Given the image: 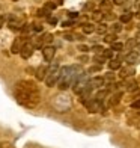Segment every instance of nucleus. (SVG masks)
I'll return each instance as SVG.
<instances>
[{
	"instance_id": "obj_19",
	"label": "nucleus",
	"mask_w": 140,
	"mask_h": 148,
	"mask_svg": "<svg viewBox=\"0 0 140 148\" xmlns=\"http://www.w3.org/2000/svg\"><path fill=\"white\" fill-rule=\"evenodd\" d=\"M104 42H110V44H113V42H116V33H107V35H104Z\"/></svg>"
},
{
	"instance_id": "obj_10",
	"label": "nucleus",
	"mask_w": 140,
	"mask_h": 148,
	"mask_svg": "<svg viewBox=\"0 0 140 148\" xmlns=\"http://www.w3.org/2000/svg\"><path fill=\"white\" fill-rule=\"evenodd\" d=\"M89 85L92 86V88H103V86L105 85V79L104 77H92L89 80Z\"/></svg>"
},
{
	"instance_id": "obj_8",
	"label": "nucleus",
	"mask_w": 140,
	"mask_h": 148,
	"mask_svg": "<svg viewBox=\"0 0 140 148\" xmlns=\"http://www.w3.org/2000/svg\"><path fill=\"white\" fill-rule=\"evenodd\" d=\"M125 60H126V64H130V65L140 64V53H139L137 50H134V51H130L128 55H126Z\"/></svg>"
},
{
	"instance_id": "obj_32",
	"label": "nucleus",
	"mask_w": 140,
	"mask_h": 148,
	"mask_svg": "<svg viewBox=\"0 0 140 148\" xmlns=\"http://www.w3.org/2000/svg\"><path fill=\"white\" fill-rule=\"evenodd\" d=\"M47 20H48V23H51V24H56V23H57V20H56L54 17H51V15L47 18Z\"/></svg>"
},
{
	"instance_id": "obj_23",
	"label": "nucleus",
	"mask_w": 140,
	"mask_h": 148,
	"mask_svg": "<svg viewBox=\"0 0 140 148\" xmlns=\"http://www.w3.org/2000/svg\"><path fill=\"white\" fill-rule=\"evenodd\" d=\"M131 18H133V14H131V12H125V14L121 15V23H130Z\"/></svg>"
},
{
	"instance_id": "obj_40",
	"label": "nucleus",
	"mask_w": 140,
	"mask_h": 148,
	"mask_svg": "<svg viewBox=\"0 0 140 148\" xmlns=\"http://www.w3.org/2000/svg\"><path fill=\"white\" fill-rule=\"evenodd\" d=\"M136 50L140 53V42H137V45H136Z\"/></svg>"
},
{
	"instance_id": "obj_27",
	"label": "nucleus",
	"mask_w": 140,
	"mask_h": 148,
	"mask_svg": "<svg viewBox=\"0 0 140 148\" xmlns=\"http://www.w3.org/2000/svg\"><path fill=\"white\" fill-rule=\"evenodd\" d=\"M84 11H95V5H93V2H89V3H86L84 5Z\"/></svg>"
},
{
	"instance_id": "obj_34",
	"label": "nucleus",
	"mask_w": 140,
	"mask_h": 148,
	"mask_svg": "<svg viewBox=\"0 0 140 148\" xmlns=\"http://www.w3.org/2000/svg\"><path fill=\"white\" fill-rule=\"evenodd\" d=\"M125 2H130V0H113V3H116V5H124Z\"/></svg>"
},
{
	"instance_id": "obj_43",
	"label": "nucleus",
	"mask_w": 140,
	"mask_h": 148,
	"mask_svg": "<svg viewBox=\"0 0 140 148\" xmlns=\"http://www.w3.org/2000/svg\"><path fill=\"white\" fill-rule=\"evenodd\" d=\"M14 2H17V0H14Z\"/></svg>"
},
{
	"instance_id": "obj_7",
	"label": "nucleus",
	"mask_w": 140,
	"mask_h": 148,
	"mask_svg": "<svg viewBox=\"0 0 140 148\" xmlns=\"http://www.w3.org/2000/svg\"><path fill=\"white\" fill-rule=\"evenodd\" d=\"M54 53H56V49L51 45H44L42 47V56L47 62H51L53 58H54Z\"/></svg>"
},
{
	"instance_id": "obj_28",
	"label": "nucleus",
	"mask_w": 140,
	"mask_h": 148,
	"mask_svg": "<svg viewBox=\"0 0 140 148\" xmlns=\"http://www.w3.org/2000/svg\"><path fill=\"white\" fill-rule=\"evenodd\" d=\"M44 8H45V9H48V11H53V9H56V3H53V2H47Z\"/></svg>"
},
{
	"instance_id": "obj_13",
	"label": "nucleus",
	"mask_w": 140,
	"mask_h": 148,
	"mask_svg": "<svg viewBox=\"0 0 140 148\" xmlns=\"http://www.w3.org/2000/svg\"><path fill=\"white\" fill-rule=\"evenodd\" d=\"M109 68H110V70H121V68H122L121 59H119V58H113V59H110Z\"/></svg>"
},
{
	"instance_id": "obj_25",
	"label": "nucleus",
	"mask_w": 140,
	"mask_h": 148,
	"mask_svg": "<svg viewBox=\"0 0 140 148\" xmlns=\"http://www.w3.org/2000/svg\"><path fill=\"white\" fill-rule=\"evenodd\" d=\"M111 30H113V33L121 32V30H122V23H121V21H119V23H113V24H111Z\"/></svg>"
},
{
	"instance_id": "obj_11",
	"label": "nucleus",
	"mask_w": 140,
	"mask_h": 148,
	"mask_svg": "<svg viewBox=\"0 0 140 148\" xmlns=\"http://www.w3.org/2000/svg\"><path fill=\"white\" fill-rule=\"evenodd\" d=\"M133 74H134V68H131V66H125V68L119 70V77L121 79H128Z\"/></svg>"
},
{
	"instance_id": "obj_42",
	"label": "nucleus",
	"mask_w": 140,
	"mask_h": 148,
	"mask_svg": "<svg viewBox=\"0 0 140 148\" xmlns=\"http://www.w3.org/2000/svg\"><path fill=\"white\" fill-rule=\"evenodd\" d=\"M139 29H140V24H139Z\"/></svg>"
},
{
	"instance_id": "obj_39",
	"label": "nucleus",
	"mask_w": 140,
	"mask_h": 148,
	"mask_svg": "<svg viewBox=\"0 0 140 148\" xmlns=\"http://www.w3.org/2000/svg\"><path fill=\"white\" fill-rule=\"evenodd\" d=\"M54 3H56V5H62L63 0H54Z\"/></svg>"
},
{
	"instance_id": "obj_30",
	"label": "nucleus",
	"mask_w": 140,
	"mask_h": 148,
	"mask_svg": "<svg viewBox=\"0 0 140 148\" xmlns=\"http://www.w3.org/2000/svg\"><path fill=\"white\" fill-rule=\"evenodd\" d=\"M131 107H133V109H140V98H137L136 101H133Z\"/></svg>"
},
{
	"instance_id": "obj_9",
	"label": "nucleus",
	"mask_w": 140,
	"mask_h": 148,
	"mask_svg": "<svg viewBox=\"0 0 140 148\" xmlns=\"http://www.w3.org/2000/svg\"><path fill=\"white\" fill-rule=\"evenodd\" d=\"M86 107L89 109V112H98V110H101L103 109V103L101 101H98V100H90V101H88L84 104Z\"/></svg>"
},
{
	"instance_id": "obj_38",
	"label": "nucleus",
	"mask_w": 140,
	"mask_h": 148,
	"mask_svg": "<svg viewBox=\"0 0 140 148\" xmlns=\"http://www.w3.org/2000/svg\"><path fill=\"white\" fill-rule=\"evenodd\" d=\"M69 17H71V18H75L77 14H75V12H69Z\"/></svg>"
},
{
	"instance_id": "obj_14",
	"label": "nucleus",
	"mask_w": 140,
	"mask_h": 148,
	"mask_svg": "<svg viewBox=\"0 0 140 148\" xmlns=\"http://www.w3.org/2000/svg\"><path fill=\"white\" fill-rule=\"evenodd\" d=\"M125 89L126 91H136L137 89V82L133 80L131 77H128V80L125 82Z\"/></svg>"
},
{
	"instance_id": "obj_6",
	"label": "nucleus",
	"mask_w": 140,
	"mask_h": 148,
	"mask_svg": "<svg viewBox=\"0 0 140 148\" xmlns=\"http://www.w3.org/2000/svg\"><path fill=\"white\" fill-rule=\"evenodd\" d=\"M17 88H21V89H26V91H32V92H38V86L35 82L32 80H21V82L17 83Z\"/></svg>"
},
{
	"instance_id": "obj_20",
	"label": "nucleus",
	"mask_w": 140,
	"mask_h": 148,
	"mask_svg": "<svg viewBox=\"0 0 140 148\" xmlns=\"http://www.w3.org/2000/svg\"><path fill=\"white\" fill-rule=\"evenodd\" d=\"M121 95H122L121 92L115 94V95H113V97L109 100V106H115V104H118V103H119V100H121Z\"/></svg>"
},
{
	"instance_id": "obj_22",
	"label": "nucleus",
	"mask_w": 140,
	"mask_h": 148,
	"mask_svg": "<svg viewBox=\"0 0 140 148\" xmlns=\"http://www.w3.org/2000/svg\"><path fill=\"white\" fill-rule=\"evenodd\" d=\"M41 41H42L44 45H45V44H50V42L53 41V35H51V33H45V35L41 36Z\"/></svg>"
},
{
	"instance_id": "obj_35",
	"label": "nucleus",
	"mask_w": 140,
	"mask_h": 148,
	"mask_svg": "<svg viewBox=\"0 0 140 148\" xmlns=\"http://www.w3.org/2000/svg\"><path fill=\"white\" fill-rule=\"evenodd\" d=\"M5 21H6V17H3V15H0V29H2V26L5 24Z\"/></svg>"
},
{
	"instance_id": "obj_1",
	"label": "nucleus",
	"mask_w": 140,
	"mask_h": 148,
	"mask_svg": "<svg viewBox=\"0 0 140 148\" xmlns=\"http://www.w3.org/2000/svg\"><path fill=\"white\" fill-rule=\"evenodd\" d=\"M83 74L82 68L78 65H72V66H62L60 74H59V80H57V86L59 89H68L69 86L75 82V80Z\"/></svg>"
},
{
	"instance_id": "obj_18",
	"label": "nucleus",
	"mask_w": 140,
	"mask_h": 148,
	"mask_svg": "<svg viewBox=\"0 0 140 148\" xmlns=\"http://www.w3.org/2000/svg\"><path fill=\"white\" fill-rule=\"evenodd\" d=\"M107 97H109V91H107V89H101V91L97 94V97H95V98L98 100V101H101V103H103Z\"/></svg>"
},
{
	"instance_id": "obj_29",
	"label": "nucleus",
	"mask_w": 140,
	"mask_h": 148,
	"mask_svg": "<svg viewBox=\"0 0 140 148\" xmlns=\"http://www.w3.org/2000/svg\"><path fill=\"white\" fill-rule=\"evenodd\" d=\"M104 20H115V15L111 14V12H104Z\"/></svg>"
},
{
	"instance_id": "obj_2",
	"label": "nucleus",
	"mask_w": 140,
	"mask_h": 148,
	"mask_svg": "<svg viewBox=\"0 0 140 148\" xmlns=\"http://www.w3.org/2000/svg\"><path fill=\"white\" fill-rule=\"evenodd\" d=\"M15 98L20 104L26 107H35L39 103V92L26 91L21 88H15Z\"/></svg>"
},
{
	"instance_id": "obj_16",
	"label": "nucleus",
	"mask_w": 140,
	"mask_h": 148,
	"mask_svg": "<svg viewBox=\"0 0 140 148\" xmlns=\"http://www.w3.org/2000/svg\"><path fill=\"white\" fill-rule=\"evenodd\" d=\"M47 66H39L36 70V79L38 80H45V76H47Z\"/></svg>"
},
{
	"instance_id": "obj_26",
	"label": "nucleus",
	"mask_w": 140,
	"mask_h": 148,
	"mask_svg": "<svg viewBox=\"0 0 140 148\" xmlns=\"http://www.w3.org/2000/svg\"><path fill=\"white\" fill-rule=\"evenodd\" d=\"M124 49V44H121V42H113L111 44V50L113 51H121Z\"/></svg>"
},
{
	"instance_id": "obj_15",
	"label": "nucleus",
	"mask_w": 140,
	"mask_h": 148,
	"mask_svg": "<svg viewBox=\"0 0 140 148\" xmlns=\"http://www.w3.org/2000/svg\"><path fill=\"white\" fill-rule=\"evenodd\" d=\"M90 18L93 20V21H101V20L104 18V12L103 11H92L90 12Z\"/></svg>"
},
{
	"instance_id": "obj_17",
	"label": "nucleus",
	"mask_w": 140,
	"mask_h": 148,
	"mask_svg": "<svg viewBox=\"0 0 140 148\" xmlns=\"http://www.w3.org/2000/svg\"><path fill=\"white\" fill-rule=\"evenodd\" d=\"M99 8H101V11H110L113 8V2H110V0H103L101 3H99Z\"/></svg>"
},
{
	"instance_id": "obj_37",
	"label": "nucleus",
	"mask_w": 140,
	"mask_h": 148,
	"mask_svg": "<svg viewBox=\"0 0 140 148\" xmlns=\"http://www.w3.org/2000/svg\"><path fill=\"white\" fill-rule=\"evenodd\" d=\"M72 26V21H63V27H69Z\"/></svg>"
},
{
	"instance_id": "obj_24",
	"label": "nucleus",
	"mask_w": 140,
	"mask_h": 148,
	"mask_svg": "<svg viewBox=\"0 0 140 148\" xmlns=\"http://www.w3.org/2000/svg\"><path fill=\"white\" fill-rule=\"evenodd\" d=\"M83 32H84V33H92V32H95V26H92L90 23H86V24H83Z\"/></svg>"
},
{
	"instance_id": "obj_21",
	"label": "nucleus",
	"mask_w": 140,
	"mask_h": 148,
	"mask_svg": "<svg viewBox=\"0 0 140 148\" xmlns=\"http://www.w3.org/2000/svg\"><path fill=\"white\" fill-rule=\"evenodd\" d=\"M95 32L99 33V35H105V32H107V26H105V23H99L97 27H95Z\"/></svg>"
},
{
	"instance_id": "obj_5",
	"label": "nucleus",
	"mask_w": 140,
	"mask_h": 148,
	"mask_svg": "<svg viewBox=\"0 0 140 148\" xmlns=\"http://www.w3.org/2000/svg\"><path fill=\"white\" fill-rule=\"evenodd\" d=\"M33 50H35V45H33L32 41H26L20 50V55H21L23 59H29L32 55H33Z\"/></svg>"
},
{
	"instance_id": "obj_3",
	"label": "nucleus",
	"mask_w": 140,
	"mask_h": 148,
	"mask_svg": "<svg viewBox=\"0 0 140 148\" xmlns=\"http://www.w3.org/2000/svg\"><path fill=\"white\" fill-rule=\"evenodd\" d=\"M59 74H60V68H59L57 64H53L48 66V70H47V76H45V83L47 86H54L59 80Z\"/></svg>"
},
{
	"instance_id": "obj_33",
	"label": "nucleus",
	"mask_w": 140,
	"mask_h": 148,
	"mask_svg": "<svg viewBox=\"0 0 140 148\" xmlns=\"http://www.w3.org/2000/svg\"><path fill=\"white\" fill-rule=\"evenodd\" d=\"M65 39H68V41H72V39H75L74 35H71V33H66L65 35Z\"/></svg>"
},
{
	"instance_id": "obj_12",
	"label": "nucleus",
	"mask_w": 140,
	"mask_h": 148,
	"mask_svg": "<svg viewBox=\"0 0 140 148\" xmlns=\"http://www.w3.org/2000/svg\"><path fill=\"white\" fill-rule=\"evenodd\" d=\"M26 41H24V38H17L15 41H14V44H12V53H20V50H21V47H23V44H24Z\"/></svg>"
},
{
	"instance_id": "obj_41",
	"label": "nucleus",
	"mask_w": 140,
	"mask_h": 148,
	"mask_svg": "<svg viewBox=\"0 0 140 148\" xmlns=\"http://www.w3.org/2000/svg\"><path fill=\"white\" fill-rule=\"evenodd\" d=\"M137 17H139V18H140V11H139V14H137Z\"/></svg>"
},
{
	"instance_id": "obj_36",
	"label": "nucleus",
	"mask_w": 140,
	"mask_h": 148,
	"mask_svg": "<svg viewBox=\"0 0 140 148\" xmlns=\"http://www.w3.org/2000/svg\"><path fill=\"white\" fill-rule=\"evenodd\" d=\"M78 50H82V51H89V47H86V45H78Z\"/></svg>"
},
{
	"instance_id": "obj_31",
	"label": "nucleus",
	"mask_w": 140,
	"mask_h": 148,
	"mask_svg": "<svg viewBox=\"0 0 140 148\" xmlns=\"http://www.w3.org/2000/svg\"><path fill=\"white\" fill-rule=\"evenodd\" d=\"M92 50L95 51V53H101L104 49H103V47H98V45H95V47H92Z\"/></svg>"
},
{
	"instance_id": "obj_4",
	"label": "nucleus",
	"mask_w": 140,
	"mask_h": 148,
	"mask_svg": "<svg viewBox=\"0 0 140 148\" xmlns=\"http://www.w3.org/2000/svg\"><path fill=\"white\" fill-rule=\"evenodd\" d=\"M6 21L11 26V29H20L21 30L26 24V18L21 14H9L6 17Z\"/></svg>"
}]
</instances>
